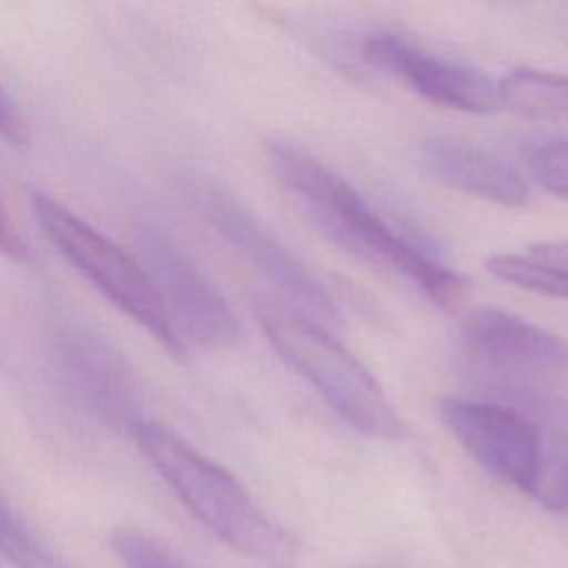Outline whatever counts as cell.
<instances>
[{"instance_id":"obj_13","label":"cell","mask_w":568,"mask_h":568,"mask_svg":"<svg viewBox=\"0 0 568 568\" xmlns=\"http://www.w3.org/2000/svg\"><path fill=\"white\" fill-rule=\"evenodd\" d=\"M0 555L13 568H75L60 557L0 495Z\"/></svg>"},{"instance_id":"obj_17","label":"cell","mask_w":568,"mask_h":568,"mask_svg":"<svg viewBox=\"0 0 568 568\" xmlns=\"http://www.w3.org/2000/svg\"><path fill=\"white\" fill-rule=\"evenodd\" d=\"M0 138L13 146H24L29 142V124L16 102L7 95L0 84Z\"/></svg>"},{"instance_id":"obj_14","label":"cell","mask_w":568,"mask_h":568,"mask_svg":"<svg viewBox=\"0 0 568 568\" xmlns=\"http://www.w3.org/2000/svg\"><path fill=\"white\" fill-rule=\"evenodd\" d=\"M109 546L126 568H186L162 541L140 528H113L109 532Z\"/></svg>"},{"instance_id":"obj_8","label":"cell","mask_w":568,"mask_h":568,"mask_svg":"<svg viewBox=\"0 0 568 568\" xmlns=\"http://www.w3.org/2000/svg\"><path fill=\"white\" fill-rule=\"evenodd\" d=\"M439 417L459 446L493 477L537 493L544 477V450L537 424L519 408L466 397H444Z\"/></svg>"},{"instance_id":"obj_5","label":"cell","mask_w":568,"mask_h":568,"mask_svg":"<svg viewBox=\"0 0 568 568\" xmlns=\"http://www.w3.org/2000/svg\"><path fill=\"white\" fill-rule=\"evenodd\" d=\"M184 195L202 220L277 288V297L313 322L339 328L342 313L324 282L242 200L206 178H189Z\"/></svg>"},{"instance_id":"obj_4","label":"cell","mask_w":568,"mask_h":568,"mask_svg":"<svg viewBox=\"0 0 568 568\" xmlns=\"http://www.w3.org/2000/svg\"><path fill=\"white\" fill-rule=\"evenodd\" d=\"M31 211L58 253L113 306L140 324L173 359L189 351L173 331L146 268L111 237L47 193H31Z\"/></svg>"},{"instance_id":"obj_10","label":"cell","mask_w":568,"mask_h":568,"mask_svg":"<svg viewBox=\"0 0 568 568\" xmlns=\"http://www.w3.org/2000/svg\"><path fill=\"white\" fill-rule=\"evenodd\" d=\"M51 362L67 390L93 415L126 426L140 419L131 371L100 333L64 322L51 335Z\"/></svg>"},{"instance_id":"obj_15","label":"cell","mask_w":568,"mask_h":568,"mask_svg":"<svg viewBox=\"0 0 568 568\" xmlns=\"http://www.w3.org/2000/svg\"><path fill=\"white\" fill-rule=\"evenodd\" d=\"M528 169L541 189L568 200V135L535 144L528 153Z\"/></svg>"},{"instance_id":"obj_6","label":"cell","mask_w":568,"mask_h":568,"mask_svg":"<svg viewBox=\"0 0 568 568\" xmlns=\"http://www.w3.org/2000/svg\"><path fill=\"white\" fill-rule=\"evenodd\" d=\"M462 351L493 390L532 399L568 373V344L501 308L479 306L462 322Z\"/></svg>"},{"instance_id":"obj_1","label":"cell","mask_w":568,"mask_h":568,"mask_svg":"<svg viewBox=\"0 0 568 568\" xmlns=\"http://www.w3.org/2000/svg\"><path fill=\"white\" fill-rule=\"evenodd\" d=\"M266 164L306 220L348 255L408 280L444 308L464 295V280L397 233L351 182L291 140L266 144Z\"/></svg>"},{"instance_id":"obj_18","label":"cell","mask_w":568,"mask_h":568,"mask_svg":"<svg viewBox=\"0 0 568 568\" xmlns=\"http://www.w3.org/2000/svg\"><path fill=\"white\" fill-rule=\"evenodd\" d=\"M0 255L20 264L31 262V251L22 240V235L18 233V229L13 226L7 211L2 209V204H0Z\"/></svg>"},{"instance_id":"obj_2","label":"cell","mask_w":568,"mask_h":568,"mask_svg":"<svg viewBox=\"0 0 568 568\" xmlns=\"http://www.w3.org/2000/svg\"><path fill=\"white\" fill-rule=\"evenodd\" d=\"M126 428L180 504L222 544L273 564L295 555L288 532L264 513L233 473L151 419L140 417Z\"/></svg>"},{"instance_id":"obj_11","label":"cell","mask_w":568,"mask_h":568,"mask_svg":"<svg viewBox=\"0 0 568 568\" xmlns=\"http://www.w3.org/2000/svg\"><path fill=\"white\" fill-rule=\"evenodd\" d=\"M424 169L442 184L499 206H521L528 200L524 175L481 146L433 138L419 146Z\"/></svg>"},{"instance_id":"obj_9","label":"cell","mask_w":568,"mask_h":568,"mask_svg":"<svg viewBox=\"0 0 568 568\" xmlns=\"http://www.w3.org/2000/svg\"><path fill=\"white\" fill-rule=\"evenodd\" d=\"M357 55L366 67L399 78L433 104L475 115L501 109L499 87L493 78L466 64L430 55L395 33L377 31L362 38Z\"/></svg>"},{"instance_id":"obj_12","label":"cell","mask_w":568,"mask_h":568,"mask_svg":"<svg viewBox=\"0 0 568 568\" xmlns=\"http://www.w3.org/2000/svg\"><path fill=\"white\" fill-rule=\"evenodd\" d=\"M499 104L517 115L568 122V75L519 67L499 82Z\"/></svg>"},{"instance_id":"obj_16","label":"cell","mask_w":568,"mask_h":568,"mask_svg":"<svg viewBox=\"0 0 568 568\" xmlns=\"http://www.w3.org/2000/svg\"><path fill=\"white\" fill-rule=\"evenodd\" d=\"M535 495L546 508L568 513V457L544 473Z\"/></svg>"},{"instance_id":"obj_7","label":"cell","mask_w":568,"mask_h":568,"mask_svg":"<svg viewBox=\"0 0 568 568\" xmlns=\"http://www.w3.org/2000/svg\"><path fill=\"white\" fill-rule=\"evenodd\" d=\"M138 242L160 304L186 351L191 344L233 346L240 339V320L189 251L158 224H142Z\"/></svg>"},{"instance_id":"obj_3","label":"cell","mask_w":568,"mask_h":568,"mask_svg":"<svg viewBox=\"0 0 568 568\" xmlns=\"http://www.w3.org/2000/svg\"><path fill=\"white\" fill-rule=\"evenodd\" d=\"M253 311L280 359L304 377L359 435L397 439L404 424L371 371L322 324L277 295H255Z\"/></svg>"}]
</instances>
